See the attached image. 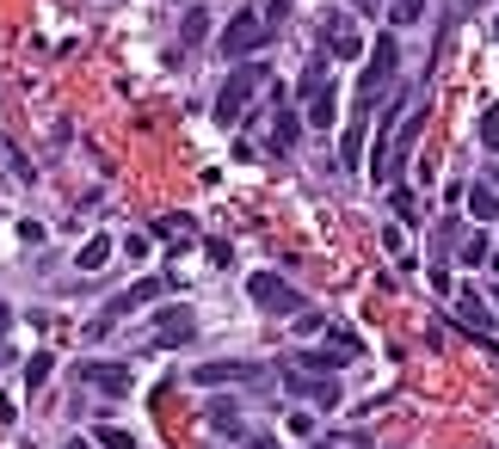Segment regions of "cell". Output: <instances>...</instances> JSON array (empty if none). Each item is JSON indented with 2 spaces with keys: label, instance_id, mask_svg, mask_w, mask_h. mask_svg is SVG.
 Returning a JSON list of instances; mask_svg holds the SVG:
<instances>
[{
  "label": "cell",
  "instance_id": "cell-12",
  "mask_svg": "<svg viewBox=\"0 0 499 449\" xmlns=\"http://www.w3.org/2000/svg\"><path fill=\"white\" fill-rule=\"evenodd\" d=\"M302 99H309V130H333V117H339V87L321 80V87L302 93Z\"/></svg>",
  "mask_w": 499,
  "mask_h": 449
},
{
  "label": "cell",
  "instance_id": "cell-11",
  "mask_svg": "<svg viewBox=\"0 0 499 449\" xmlns=\"http://www.w3.org/2000/svg\"><path fill=\"white\" fill-rule=\"evenodd\" d=\"M80 381L117 400V394H130V363H99V357H93V363H80Z\"/></svg>",
  "mask_w": 499,
  "mask_h": 449
},
{
  "label": "cell",
  "instance_id": "cell-31",
  "mask_svg": "<svg viewBox=\"0 0 499 449\" xmlns=\"http://www.w3.org/2000/svg\"><path fill=\"white\" fill-rule=\"evenodd\" d=\"M6 326H13V308L0 302V351H6Z\"/></svg>",
  "mask_w": 499,
  "mask_h": 449
},
{
  "label": "cell",
  "instance_id": "cell-6",
  "mask_svg": "<svg viewBox=\"0 0 499 449\" xmlns=\"http://www.w3.org/2000/svg\"><path fill=\"white\" fill-rule=\"evenodd\" d=\"M253 43H265V25H259V13H235V19L222 25V43H216V50H222L228 62H247Z\"/></svg>",
  "mask_w": 499,
  "mask_h": 449
},
{
  "label": "cell",
  "instance_id": "cell-29",
  "mask_svg": "<svg viewBox=\"0 0 499 449\" xmlns=\"http://www.w3.org/2000/svg\"><path fill=\"white\" fill-rule=\"evenodd\" d=\"M247 449H284V444H278V437H265V431H259V437H247Z\"/></svg>",
  "mask_w": 499,
  "mask_h": 449
},
{
  "label": "cell",
  "instance_id": "cell-18",
  "mask_svg": "<svg viewBox=\"0 0 499 449\" xmlns=\"http://www.w3.org/2000/svg\"><path fill=\"white\" fill-rule=\"evenodd\" d=\"M210 431H222V437H241V407H235V400H210Z\"/></svg>",
  "mask_w": 499,
  "mask_h": 449
},
{
  "label": "cell",
  "instance_id": "cell-7",
  "mask_svg": "<svg viewBox=\"0 0 499 449\" xmlns=\"http://www.w3.org/2000/svg\"><path fill=\"white\" fill-rule=\"evenodd\" d=\"M191 339H198V308H191V302L161 308V320H154V345L173 351V345H191Z\"/></svg>",
  "mask_w": 499,
  "mask_h": 449
},
{
  "label": "cell",
  "instance_id": "cell-37",
  "mask_svg": "<svg viewBox=\"0 0 499 449\" xmlns=\"http://www.w3.org/2000/svg\"><path fill=\"white\" fill-rule=\"evenodd\" d=\"M494 308H499V289H494Z\"/></svg>",
  "mask_w": 499,
  "mask_h": 449
},
{
  "label": "cell",
  "instance_id": "cell-30",
  "mask_svg": "<svg viewBox=\"0 0 499 449\" xmlns=\"http://www.w3.org/2000/svg\"><path fill=\"white\" fill-rule=\"evenodd\" d=\"M13 418H19V407H13V400L0 394V425H13Z\"/></svg>",
  "mask_w": 499,
  "mask_h": 449
},
{
  "label": "cell",
  "instance_id": "cell-2",
  "mask_svg": "<svg viewBox=\"0 0 499 449\" xmlns=\"http://www.w3.org/2000/svg\"><path fill=\"white\" fill-rule=\"evenodd\" d=\"M247 302H253L259 314H272V320H290V314H302V302H309V296H302L284 271H253V277H247Z\"/></svg>",
  "mask_w": 499,
  "mask_h": 449
},
{
  "label": "cell",
  "instance_id": "cell-8",
  "mask_svg": "<svg viewBox=\"0 0 499 449\" xmlns=\"http://www.w3.org/2000/svg\"><path fill=\"white\" fill-rule=\"evenodd\" d=\"M191 381H198V388H235V381H259V363H247V357H216V363H198V370H191Z\"/></svg>",
  "mask_w": 499,
  "mask_h": 449
},
{
  "label": "cell",
  "instance_id": "cell-35",
  "mask_svg": "<svg viewBox=\"0 0 499 449\" xmlns=\"http://www.w3.org/2000/svg\"><path fill=\"white\" fill-rule=\"evenodd\" d=\"M487 179H494V185H499V167H494V173H487Z\"/></svg>",
  "mask_w": 499,
  "mask_h": 449
},
{
  "label": "cell",
  "instance_id": "cell-14",
  "mask_svg": "<svg viewBox=\"0 0 499 449\" xmlns=\"http://www.w3.org/2000/svg\"><path fill=\"white\" fill-rule=\"evenodd\" d=\"M290 363H296V370H309V376H333V370L346 363V351H339V345H321V351H296Z\"/></svg>",
  "mask_w": 499,
  "mask_h": 449
},
{
  "label": "cell",
  "instance_id": "cell-20",
  "mask_svg": "<svg viewBox=\"0 0 499 449\" xmlns=\"http://www.w3.org/2000/svg\"><path fill=\"white\" fill-rule=\"evenodd\" d=\"M204 32H210V13H204V6H191V13H185V25H179L185 50H198V43H204Z\"/></svg>",
  "mask_w": 499,
  "mask_h": 449
},
{
  "label": "cell",
  "instance_id": "cell-22",
  "mask_svg": "<svg viewBox=\"0 0 499 449\" xmlns=\"http://www.w3.org/2000/svg\"><path fill=\"white\" fill-rule=\"evenodd\" d=\"M93 444H99V449H136V437H130L124 425H99V431H93Z\"/></svg>",
  "mask_w": 499,
  "mask_h": 449
},
{
  "label": "cell",
  "instance_id": "cell-15",
  "mask_svg": "<svg viewBox=\"0 0 499 449\" xmlns=\"http://www.w3.org/2000/svg\"><path fill=\"white\" fill-rule=\"evenodd\" d=\"M364 130H370V111H357L346 142H339V167H346V173H357V160H364Z\"/></svg>",
  "mask_w": 499,
  "mask_h": 449
},
{
  "label": "cell",
  "instance_id": "cell-1",
  "mask_svg": "<svg viewBox=\"0 0 499 449\" xmlns=\"http://www.w3.org/2000/svg\"><path fill=\"white\" fill-rule=\"evenodd\" d=\"M394 69H401V43H394V25L376 43H370V56H364V74H357V111H370V105L383 99V87L394 80Z\"/></svg>",
  "mask_w": 499,
  "mask_h": 449
},
{
  "label": "cell",
  "instance_id": "cell-23",
  "mask_svg": "<svg viewBox=\"0 0 499 449\" xmlns=\"http://www.w3.org/2000/svg\"><path fill=\"white\" fill-rule=\"evenodd\" d=\"M420 130H426V105H420V111H413V117H407L401 130H394V148L407 154V142H420Z\"/></svg>",
  "mask_w": 499,
  "mask_h": 449
},
{
  "label": "cell",
  "instance_id": "cell-17",
  "mask_svg": "<svg viewBox=\"0 0 499 449\" xmlns=\"http://www.w3.org/2000/svg\"><path fill=\"white\" fill-rule=\"evenodd\" d=\"M74 265H80V271H106L111 265V234H93V241L74 252Z\"/></svg>",
  "mask_w": 499,
  "mask_h": 449
},
{
  "label": "cell",
  "instance_id": "cell-9",
  "mask_svg": "<svg viewBox=\"0 0 499 449\" xmlns=\"http://www.w3.org/2000/svg\"><path fill=\"white\" fill-rule=\"evenodd\" d=\"M457 320H463V333L475 345H494V314L481 302V289H457Z\"/></svg>",
  "mask_w": 499,
  "mask_h": 449
},
{
  "label": "cell",
  "instance_id": "cell-10",
  "mask_svg": "<svg viewBox=\"0 0 499 449\" xmlns=\"http://www.w3.org/2000/svg\"><path fill=\"white\" fill-rule=\"evenodd\" d=\"M154 296H161V283H154V277H143V283H136V289H130V296H117V302H111V308L99 314V320H93V333H111V326H117V320H124V314L148 308V302H154Z\"/></svg>",
  "mask_w": 499,
  "mask_h": 449
},
{
  "label": "cell",
  "instance_id": "cell-34",
  "mask_svg": "<svg viewBox=\"0 0 499 449\" xmlns=\"http://www.w3.org/2000/svg\"><path fill=\"white\" fill-rule=\"evenodd\" d=\"M487 265H494V271H499V252H494V259H487Z\"/></svg>",
  "mask_w": 499,
  "mask_h": 449
},
{
  "label": "cell",
  "instance_id": "cell-28",
  "mask_svg": "<svg viewBox=\"0 0 499 449\" xmlns=\"http://www.w3.org/2000/svg\"><path fill=\"white\" fill-rule=\"evenodd\" d=\"M19 241H25V246H43V222H19Z\"/></svg>",
  "mask_w": 499,
  "mask_h": 449
},
{
  "label": "cell",
  "instance_id": "cell-4",
  "mask_svg": "<svg viewBox=\"0 0 499 449\" xmlns=\"http://www.w3.org/2000/svg\"><path fill=\"white\" fill-rule=\"evenodd\" d=\"M321 50L333 56V62H357V56H370V43H364V32L352 25V6L346 13H321Z\"/></svg>",
  "mask_w": 499,
  "mask_h": 449
},
{
  "label": "cell",
  "instance_id": "cell-39",
  "mask_svg": "<svg viewBox=\"0 0 499 449\" xmlns=\"http://www.w3.org/2000/svg\"><path fill=\"white\" fill-rule=\"evenodd\" d=\"M321 449H333V444H321Z\"/></svg>",
  "mask_w": 499,
  "mask_h": 449
},
{
  "label": "cell",
  "instance_id": "cell-36",
  "mask_svg": "<svg viewBox=\"0 0 499 449\" xmlns=\"http://www.w3.org/2000/svg\"><path fill=\"white\" fill-rule=\"evenodd\" d=\"M468 6H487V0H468Z\"/></svg>",
  "mask_w": 499,
  "mask_h": 449
},
{
  "label": "cell",
  "instance_id": "cell-32",
  "mask_svg": "<svg viewBox=\"0 0 499 449\" xmlns=\"http://www.w3.org/2000/svg\"><path fill=\"white\" fill-rule=\"evenodd\" d=\"M346 6H352V13H376V0H346Z\"/></svg>",
  "mask_w": 499,
  "mask_h": 449
},
{
  "label": "cell",
  "instance_id": "cell-26",
  "mask_svg": "<svg viewBox=\"0 0 499 449\" xmlns=\"http://www.w3.org/2000/svg\"><path fill=\"white\" fill-rule=\"evenodd\" d=\"M154 234H161V241H167V234H191V215H161Z\"/></svg>",
  "mask_w": 499,
  "mask_h": 449
},
{
  "label": "cell",
  "instance_id": "cell-21",
  "mask_svg": "<svg viewBox=\"0 0 499 449\" xmlns=\"http://www.w3.org/2000/svg\"><path fill=\"white\" fill-rule=\"evenodd\" d=\"M457 259H463V265H487V259H494V241H487V234H468V241L457 246Z\"/></svg>",
  "mask_w": 499,
  "mask_h": 449
},
{
  "label": "cell",
  "instance_id": "cell-19",
  "mask_svg": "<svg viewBox=\"0 0 499 449\" xmlns=\"http://www.w3.org/2000/svg\"><path fill=\"white\" fill-rule=\"evenodd\" d=\"M50 370H56V351H32V357H25V388H43Z\"/></svg>",
  "mask_w": 499,
  "mask_h": 449
},
{
  "label": "cell",
  "instance_id": "cell-13",
  "mask_svg": "<svg viewBox=\"0 0 499 449\" xmlns=\"http://www.w3.org/2000/svg\"><path fill=\"white\" fill-rule=\"evenodd\" d=\"M296 142H302V117L290 105H278V117H272V154H290Z\"/></svg>",
  "mask_w": 499,
  "mask_h": 449
},
{
  "label": "cell",
  "instance_id": "cell-33",
  "mask_svg": "<svg viewBox=\"0 0 499 449\" xmlns=\"http://www.w3.org/2000/svg\"><path fill=\"white\" fill-rule=\"evenodd\" d=\"M69 449H99V444H93V437H74V444Z\"/></svg>",
  "mask_w": 499,
  "mask_h": 449
},
{
  "label": "cell",
  "instance_id": "cell-40",
  "mask_svg": "<svg viewBox=\"0 0 499 449\" xmlns=\"http://www.w3.org/2000/svg\"><path fill=\"white\" fill-rule=\"evenodd\" d=\"M494 357H499V345H494Z\"/></svg>",
  "mask_w": 499,
  "mask_h": 449
},
{
  "label": "cell",
  "instance_id": "cell-24",
  "mask_svg": "<svg viewBox=\"0 0 499 449\" xmlns=\"http://www.w3.org/2000/svg\"><path fill=\"white\" fill-rule=\"evenodd\" d=\"M389 209L413 222V215H420V204H413V185H394V191H389Z\"/></svg>",
  "mask_w": 499,
  "mask_h": 449
},
{
  "label": "cell",
  "instance_id": "cell-38",
  "mask_svg": "<svg viewBox=\"0 0 499 449\" xmlns=\"http://www.w3.org/2000/svg\"><path fill=\"white\" fill-rule=\"evenodd\" d=\"M494 37H499V19H494Z\"/></svg>",
  "mask_w": 499,
  "mask_h": 449
},
{
  "label": "cell",
  "instance_id": "cell-27",
  "mask_svg": "<svg viewBox=\"0 0 499 449\" xmlns=\"http://www.w3.org/2000/svg\"><path fill=\"white\" fill-rule=\"evenodd\" d=\"M204 252H210V265H235V246L228 241H204Z\"/></svg>",
  "mask_w": 499,
  "mask_h": 449
},
{
  "label": "cell",
  "instance_id": "cell-5",
  "mask_svg": "<svg viewBox=\"0 0 499 449\" xmlns=\"http://www.w3.org/2000/svg\"><path fill=\"white\" fill-rule=\"evenodd\" d=\"M284 388H290V394H302V400H309L315 413H333V407L346 400L333 376H309V370H296V363H284Z\"/></svg>",
  "mask_w": 499,
  "mask_h": 449
},
{
  "label": "cell",
  "instance_id": "cell-3",
  "mask_svg": "<svg viewBox=\"0 0 499 449\" xmlns=\"http://www.w3.org/2000/svg\"><path fill=\"white\" fill-rule=\"evenodd\" d=\"M259 87H272L265 69H259V62H235V74H228V80H222V93H216V124H235V117L253 105Z\"/></svg>",
  "mask_w": 499,
  "mask_h": 449
},
{
  "label": "cell",
  "instance_id": "cell-25",
  "mask_svg": "<svg viewBox=\"0 0 499 449\" xmlns=\"http://www.w3.org/2000/svg\"><path fill=\"white\" fill-rule=\"evenodd\" d=\"M481 148H494V154H499V105L481 111Z\"/></svg>",
  "mask_w": 499,
  "mask_h": 449
},
{
  "label": "cell",
  "instance_id": "cell-16",
  "mask_svg": "<svg viewBox=\"0 0 499 449\" xmlns=\"http://www.w3.org/2000/svg\"><path fill=\"white\" fill-rule=\"evenodd\" d=\"M468 215H475V222H499V185L494 179H487V185H468Z\"/></svg>",
  "mask_w": 499,
  "mask_h": 449
}]
</instances>
